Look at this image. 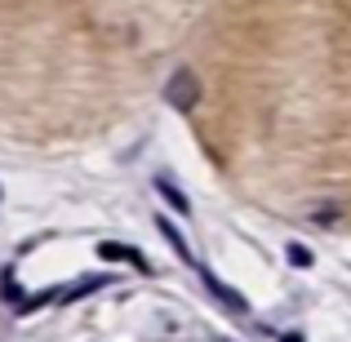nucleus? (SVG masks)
Wrapping results in <instances>:
<instances>
[{"label": "nucleus", "instance_id": "nucleus-5", "mask_svg": "<svg viewBox=\"0 0 351 342\" xmlns=\"http://www.w3.org/2000/svg\"><path fill=\"white\" fill-rule=\"evenodd\" d=\"M289 258H293V262H298V267H307V262H311V254H307V249H302V245H289Z\"/></svg>", "mask_w": 351, "mask_h": 342}, {"label": "nucleus", "instance_id": "nucleus-3", "mask_svg": "<svg viewBox=\"0 0 351 342\" xmlns=\"http://www.w3.org/2000/svg\"><path fill=\"white\" fill-rule=\"evenodd\" d=\"M98 254H103V258H120V262H138V267H143V258H138L129 245H103Z\"/></svg>", "mask_w": 351, "mask_h": 342}, {"label": "nucleus", "instance_id": "nucleus-2", "mask_svg": "<svg viewBox=\"0 0 351 342\" xmlns=\"http://www.w3.org/2000/svg\"><path fill=\"white\" fill-rule=\"evenodd\" d=\"M156 191H160V196H165V200H169V205H173V209H178V214H191V205H187V196H182V191H178V187H169V182H165V178H156Z\"/></svg>", "mask_w": 351, "mask_h": 342}, {"label": "nucleus", "instance_id": "nucleus-1", "mask_svg": "<svg viewBox=\"0 0 351 342\" xmlns=\"http://www.w3.org/2000/svg\"><path fill=\"white\" fill-rule=\"evenodd\" d=\"M165 103L178 107V112H191V107L200 103V80H196V71H191V67L173 71L169 85H165Z\"/></svg>", "mask_w": 351, "mask_h": 342}, {"label": "nucleus", "instance_id": "nucleus-4", "mask_svg": "<svg viewBox=\"0 0 351 342\" xmlns=\"http://www.w3.org/2000/svg\"><path fill=\"white\" fill-rule=\"evenodd\" d=\"M311 218H316V223H334V218H338V209H334V205H320Z\"/></svg>", "mask_w": 351, "mask_h": 342}]
</instances>
